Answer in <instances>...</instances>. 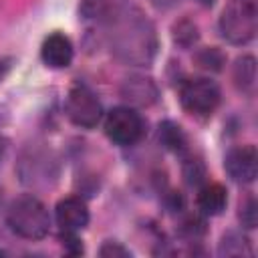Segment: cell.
Wrapping results in <instances>:
<instances>
[{
	"label": "cell",
	"instance_id": "6da1fadb",
	"mask_svg": "<svg viewBox=\"0 0 258 258\" xmlns=\"http://www.w3.org/2000/svg\"><path fill=\"white\" fill-rule=\"evenodd\" d=\"M111 52L125 64H151L157 52V34L153 22L133 4H121L107 20Z\"/></svg>",
	"mask_w": 258,
	"mask_h": 258
},
{
	"label": "cell",
	"instance_id": "7a4b0ae2",
	"mask_svg": "<svg viewBox=\"0 0 258 258\" xmlns=\"http://www.w3.org/2000/svg\"><path fill=\"white\" fill-rule=\"evenodd\" d=\"M6 226L20 238L40 240L48 234L50 216L38 198L26 194L10 202L6 210Z\"/></svg>",
	"mask_w": 258,
	"mask_h": 258
},
{
	"label": "cell",
	"instance_id": "3957f363",
	"mask_svg": "<svg viewBox=\"0 0 258 258\" xmlns=\"http://www.w3.org/2000/svg\"><path fill=\"white\" fill-rule=\"evenodd\" d=\"M258 30V0H228L220 14V32L232 44H248Z\"/></svg>",
	"mask_w": 258,
	"mask_h": 258
},
{
	"label": "cell",
	"instance_id": "277c9868",
	"mask_svg": "<svg viewBox=\"0 0 258 258\" xmlns=\"http://www.w3.org/2000/svg\"><path fill=\"white\" fill-rule=\"evenodd\" d=\"M179 101L189 115L198 119H206L220 105V87L206 77L187 79L179 87Z\"/></svg>",
	"mask_w": 258,
	"mask_h": 258
},
{
	"label": "cell",
	"instance_id": "5b68a950",
	"mask_svg": "<svg viewBox=\"0 0 258 258\" xmlns=\"http://www.w3.org/2000/svg\"><path fill=\"white\" fill-rule=\"evenodd\" d=\"M64 111L71 123L81 129H93L103 119V105L85 83H75L69 89Z\"/></svg>",
	"mask_w": 258,
	"mask_h": 258
},
{
	"label": "cell",
	"instance_id": "8992f818",
	"mask_svg": "<svg viewBox=\"0 0 258 258\" xmlns=\"http://www.w3.org/2000/svg\"><path fill=\"white\" fill-rule=\"evenodd\" d=\"M105 135L115 145H135L145 135V121L131 105L115 107L105 117Z\"/></svg>",
	"mask_w": 258,
	"mask_h": 258
},
{
	"label": "cell",
	"instance_id": "52a82bcc",
	"mask_svg": "<svg viewBox=\"0 0 258 258\" xmlns=\"http://www.w3.org/2000/svg\"><path fill=\"white\" fill-rule=\"evenodd\" d=\"M226 173L238 183H252L258 173V153L254 145H238L226 153Z\"/></svg>",
	"mask_w": 258,
	"mask_h": 258
},
{
	"label": "cell",
	"instance_id": "ba28073f",
	"mask_svg": "<svg viewBox=\"0 0 258 258\" xmlns=\"http://www.w3.org/2000/svg\"><path fill=\"white\" fill-rule=\"evenodd\" d=\"M56 224L60 226L62 232H81L87 224H89V208L85 204V200L77 198V196H69L62 198L56 204Z\"/></svg>",
	"mask_w": 258,
	"mask_h": 258
},
{
	"label": "cell",
	"instance_id": "9c48e42d",
	"mask_svg": "<svg viewBox=\"0 0 258 258\" xmlns=\"http://www.w3.org/2000/svg\"><path fill=\"white\" fill-rule=\"evenodd\" d=\"M73 56H75L73 42L62 32L48 34L40 46V58L50 69H67L73 62Z\"/></svg>",
	"mask_w": 258,
	"mask_h": 258
},
{
	"label": "cell",
	"instance_id": "30bf717a",
	"mask_svg": "<svg viewBox=\"0 0 258 258\" xmlns=\"http://www.w3.org/2000/svg\"><path fill=\"white\" fill-rule=\"evenodd\" d=\"M157 95L159 91L155 83L143 75H133L121 85V97L133 107H149L157 101Z\"/></svg>",
	"mask_w": 258,
	"mask_h": 258
},
{
	"label": "cell",
	"instance_id": "8fae6325",
	"mask_svg": "<svg viewBox=\"0 0 258 258\" xmlns=\"http://www.w3.org/2000/svg\"><path fill=\"white\" fill-rule=\"evenodd\" d=\"M198 210L204 216H220L228 204V191L220 183H202L198 191Z\"/></svg>",
	"mask_w": 258,
	"mask_h": 258
},
{
	"label": "cell",
	"instance_id": "7c38bea8",
	"mask_svg": "<svg viewBox=\"0 0 258 258\" xmlns=\"http://www.w3.org/2000/svg\"><path fill=\"white\" fill-rule=\"evenodd\" d=\"M232 79H234V85L240 93L254 95V89H256V58L250 56V54L240 56L234 64Z\"/></svg>",
	"mask_w": 258,
	"mask_h": 258
},
{
	"label": "cell",
	"instance_id": "4fadbf2b",
	"mask_svg": "<svg viewBox=\"0 0 258 258\" xmlns=\"http://www.w3.org/2000/svg\"><path fill=\"white\" fill-rule=\"evenodd\" d=\"M218 254L226 258H240V256H254V250L250 246V240L238 232H228L222 236V242L218 246Z\"/></svg>",
	"mask_w": 258,
	"mask_h": 258
},
{
	"label": "cell",
	"instance_id": "5bb4252c",
	"mask_svg": "<svg viewBox=\"0 0 258 258\" xmlns=\"http://www.w3.org/2000/svg\"><path fill=\"white\" fill-rule=\"evenodd\" d=\"M159 141L165 145V149L173 153H185L187 151V137L181 131V127L173 121H163L159 125Z\"/></svg>",
	"mask_w": 258,
	"mask_h": 258
},
{
	"label": "cell",
	"instance_id": "9a60e30c",
	"mask_svg": "<svg viewBox=\"0 0 258 258\" xmlns=\"http://www.w3.org/2000/svg\"><path fill=\"white\" fill-rule=\"evenodd\" d=\"M125 0H81V14L83 18H97L107 20Z\"/></svg>",
	"mask_w": 258,
	"mask_h": 258
},
{
	"label": "cell",
	"instance_id": "2e32d148",
	"mask_svg": "<svg viewBox=\"0 0 258 258\" xmlns=\"http://www.w3.org/2000/svg\"><path fill=\"white\" fill-rule=\"evenodd\" d=\"M198 38H200V32H198V26L191 20L183 18V20L175 22V26H173V42L177 46L189 48L191 44L198 42Z\"/></svg>",
	"mask_w": 258,
	"mask_h": 258
},
{
	"label": "cell",
	"instance_id": "e0dca14e",
	"mask_svg": "<svg viewBox=\"0 0 258 258\" xmlns=\"http://www.w3.org/2000/svg\"><path fill=\"white\" fill-rule=\"evenodd\" d=\"M183 177L189 185H196L200 187L202 183H206V167L200 159L191 157V155H185L183 157Z\"/></svg>",
	"mask_w": 258,
	"mask_h": 258
},
{
	"label": "cell",
	"instance_id": "ac0fdd59",
	"mask_svg": "<svg viewBox=\"0 0 258 258\" xmlns=\"http://www.w3.org/2000/svg\"><path fill=\"white\" fill-rule=\"evenodd\" d=\"M240 222L246 228H254L258 222V204L254 200V196H248L242 206H240Z\"/></svg>",
	"mask_w": 258,
	"mask_h": 258
},
{
	"label": "cell",
	"instance_id": "d6986e66",
	"mask_svg": "<svg viewBox=\"0 0 258 258\" xmlns=\"http://www.w3.org/2000/svg\"><path fill=\"white\" fill-rule=\"evenodd\" d=\"M198 62L202 69H208V71H220L222 69V62H224V56L218 48H206L198 54Z\"/></svg>",
	"mask_w": 258,
	"mask_h": 258
},
{
	"label": "cell",
	"instance_id": "ffe728a7",
	"mask_svg": "<svg viewBox=\"0 0 258 258\" xmlns=\"http://www.w3.org/2000/svg\"><path fill=\"white\" fill-rule=\"evenodd\" d=\"M99 254H101L103 258H129V256H131V252H129L125 246H121L119 242H111V240L101 246Z\"/></svg>",
	"mask_w": 258,
	"mask_h": 258
},
{
	"label": "cell",
	"instance_id": "44dd1931",
	"mask_svg": "<svg viewBox=\"0 0 258 258\" xmlns=\"http://www.w3.org/2000/svg\"><path fill=\"white\" fill-rule=\"evenodd\" d=\"M155 4V8H161V10H167V8H173L175 4H179L181 0H151Z\"/></svg>",
	"mask_w": 258,
	"mask_h": 258
},
{
	"label": "cell",
	"instance_id": "7402d4cb",
	"mask_svg": "<svg viewBox=\"0 0 258 258\" xmlns=\"http://www.w3.org/2000/svg\"><path fill=\"white\" fill-rule=\"evenodd\" d=\"M10 64H12V60L10 58H0V81L6 77V73L10 71Z\"/></svg>",
	"mask_w": 258,
	"mask_h": 258
},
{
	"label": "cell",
	"instance_id": "603a6c76",
	"mask_svg": "<svg viewBox=\"0 0 258 258\" xmlns=\"http://www.w3.org/2000/svg\"><path fill=\"white\" fill-rule=\"evenodd\" d=\"M4 151H6V141H4V137L0 135V159L4 157Z\"/></svg>",
	"mask_w": 258,
	"mask_h": 258
},
{
	"label": "cell",
	"instance_id": "cb8c5ba5",
	"mask_svg": "<svg viewBox=\"0 0 258 258\" xmlns=\"http://www.w3.org/2000/svg\"><path fill=\"white\" fill-rule=\"evenodd\" d=\"M2 254H4V252H2V250H0V256H2Z\"/></svg>",
	"mask_w": 258,
	"mask_h": 258
}]
</instances>
